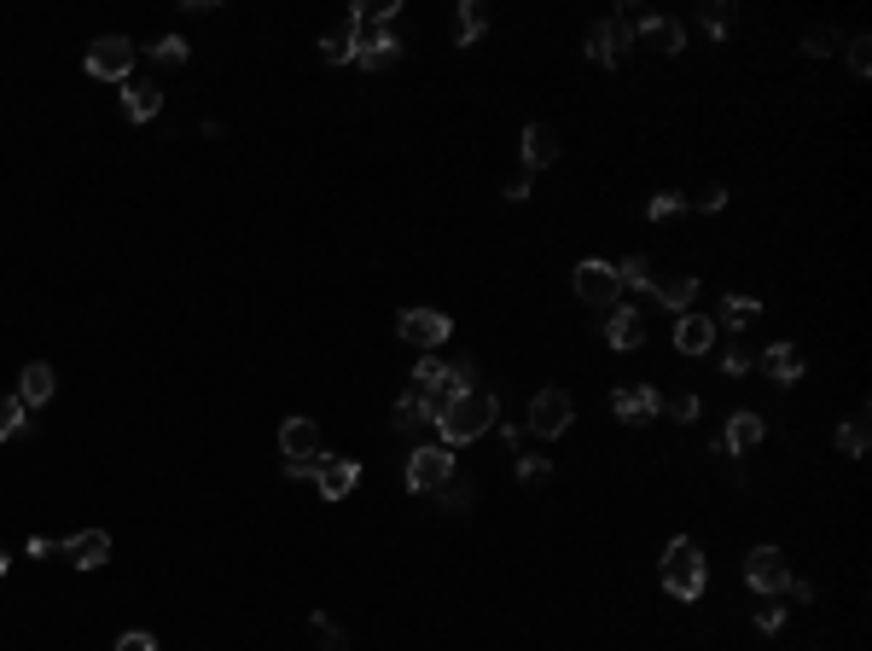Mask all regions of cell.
<instances>
[{
  "label": "cell",
  "instance_id": "cell-22",
  "mask_svg": "<svg viewBox=\"0 0 872 651\" xmlns=\"http://www.w3.org/2000/svg\"><path fill=\"white\" fill-rule=\"evenodd\" d=\"M710 343H715V321H703V314H675V349L681 355H703Z\"/></svg>",
  "mask_w": 872,
  "mask_h": 651
},
{
  "label": "cell",
  "instance_id": "cell-37",
  "mask_svg": "<svg viewBox=\"0 0 872 651\" xmlns=\"http://www.w3.org/2000/svg\"><path fill=\"white\" fill-rule=\"evenodd\" d=\"M547 472H552V465H547L541 454H524V460H518V477H524L530 489H535V483H547Z\"/></svg>",
  "mask_w": 872,
  "mask_h": 651
},
{
  "label": "cell",
  "instance_id": "cell-7",
  "mask_svg": "<svg viewBox=\"0 0 872 651\" xmlns=\"http://www.w3.org/2000/svg\"><path fill=\"white\" fill-rule=\"evenodd\" d=\"M448 477H454V454H448V448H413V460H408V489L413 494H436Z\"/></svg>",
  "mask_w": 872,
  "mask_h": 651
},
{
  "label": "cell",
  "instance_id": "cell-36",
  "mask_svg": "<svg viewBox=\"0 0 872 651\" xmlns=\"http://www.w3.org/2000/svg\"><path fill=\"white\" fill-rule=\"evenodd\" d=\"M187 53H192V47L180 41V36H163V41L152 47V59H163V64H187Z\"/></svg>",
  "mask_w": 872,
  "mask_h": 651
},
{
  "label": "cell",
  "instance_id": "cell-11",
  "mask_svg": "<svg viewBox=\"0 0 872 651\" xmlns=\"http://www.w3.org/2000/svg\"><path fill=\"white\" fill-rule=\"evenodd\" d=\"M361 29H366V12H361V7H349V12H344V24L332 29V36H321V53H326V64H356Z\"/></svg>",
  "mask_w": 872,
  "mask_h": 651
},
{
  "label": "cell",
  "instance_id": "cell-2",
  "mask_svg": "<svg viewBox=\"0 0 872 651\" xmlns=\"http://www.w3.org/2000/svg\"><path fill=\"white\" fill-rule=\"evenodd\" d=\"M703 581H710V571H703L698 541H693V536H675V541H669V553H663V588L675 593V599H698Z\"/></svg>",
  "mask_w": 872,
  "mask_h": 651
},
{
  "label": "cell",
  "instance_id": "cell-9",
  "mask_svg": "<svg viewBox=\"0 0 872 651\" xmlns=\"http://www.w3.org/2000/svg\"><path fill=\"white\" fill-rule=\"evenodd\" d=\"M576 297H582V303H588V309H616V297H623V286H616V268H611V262H582V268H576Z\"/></svg>",
  "mask_w": 872,
  "mask_h": 651
},
{
  "label": "cell",
  "instance_id": "cell-41",
  "mask_svg": "<svg viewBox=\"0 0 872 651\" xmlns=\"http://www.w3.org/2000/svg\"><path fill=\"white\" fill-rule=\"evenodd\" d=\"M116 651H158V640H152V634H140V628H128L123 640H116Z\"/></svg>",
  "mask_w": 872,
  "mask_h": 651
},
{
  "label": "cell",
  "instance_id": "cell-21",
  "mask_svg": "<svg viewBox=\"0 0 872 651\" xmlns=\"http://www.w3.org/2000/svg\"><path fill=\"white\" fill-rule=\"evenodd\" d=\"M53 390H59L53 366H47V361H29L24 378H18V402H24V408H47V402H53Z\"/></svg>",
  "mask_w": 872,
  "mask_h": 651
},
{
  "label": "cell",
  "instance_id": "cell-10",
  "mask_svg": "<svg viewBox=\"0 0 872 651\" xmlns=\"http://www.w3.org/2000/svg\"><path fill=\"white\" fill-rule=\"evenodd\" d=\"M401 59V41H396V29L390 24H366L361 29V47H356V64L366 76L373 71H390V64Z\"/></svg>",
  "mask_w": 872,
  "mask_h": 651
},
{
  "label": "cell",
  "instance_id": "cell-8",
  "mask_svg": "<svg viewBox=\"0 0 872 651\" xmlns=\"http://www.w3.org/2000/svg\"><path fill=\"white\" fill-rule=\"evenodd\" d=\"M570 420H576V402H570L564 390H535V402H530V430L535 437H564Z\"/></svg>",
  "mask_w": 872,
  "mask_h": 651
},
{
  "label": "cell",
  "instance_id": "cell-28",
  "mask_svg": "<svg viewBox=\"0 0 872 651\" xmlns=\"http://www.w3.org/2000/svg\"><path fill=\"white\" fill-rule=\"evenodd\" d=\"M837 454H849V460L867 454V413H855V420L837 425Z\"/></svg>",
  "mask_w": 872,
  "mask_h": 651
},
{
  "label": "cell",
  "instance_id": "cell-33",
  "mask_svg": "<svg viewBox=\"0 0 872 651\" xmlns=\"http://www.w3.org/2000/svg\"><path fill=\"white\" fill-rule=\"evenodd\" d=\"M314 634H321V646H326V651H349V634H344L338 623H332L326 611H314Z\"/></svg>",
  "mask_w": 872,
  "mask_h": 651
},
{
  "label": "cell",
  "instance_id": "cell-18",
  "mask_svg": "<svg viewBox=\"0 0 872 651\" xmlns=\"http://www.w3.org/2000/svg\"><path fill=\"white\" fill-rule=\"evenodd\" d=\"M356 483H361V465L344 460V454H338V460H321V472H314V489H321L326 500H344Z\"/></svg>",
  "mask_w": 872,
  "mask_h": 651
},
{
  "label": "cell",
  "instance_id": "cell-4",
  "mask_svg": "<svg viewBox=\"0 0 872 651\" xmlns=\"http://www.w3.org/2000/svg\"><path fill=\"white\" fill-rule=\"evenodd\" d=\"M396 331H401L413 349H436V343L454 338V321H448L443 309H401V314H396Z\"/></svg>",
  "mask_w": 872,
  "mask_h": 651
},
{
  "label": "cell",
  "instance_id": "cell-40",
  "mask_svg": "<svg viewBox=\"0 0 872 651\" xmlns=\"http://www.w3.org/2000/svg\"><path fill=\"white\" fill-rule=\"evenodd\" d=\"M809 53H814V59L837 53V29H814V36H809Z\"/></svg>",
  "mask_w": 872,
  "mask_h": 651
},
{
  "label": "cell",
  "instance_id": "cell-5",
  "mask_svg": "<svg viewBox=\"0 0 872 651\" xmlns=\"http://www.w3.org/2000/svg\"><path fill=\"white\" fill-rule=\"evenodd\" d=\"M745 581L762 599H774V593H785V581H792V564H785L780 547H750L745 553Z\"/></svg>",
  "mask_w": 872,
  "mask_h": 651
},
{
  "label": "cell",
  "instance_id": "cell-24",
  "mask_svg": "<svg viewBox=\"0 0 872 651\" xmlns=\"http://www.w3.org/2000/svg\"><path fill=\"white\" fill-rule=\"evenodd\" d=\"M651 297H658L663 309L686 314V303H693V297H698V279H693V274H669V279H651Z\"/></svg>",
  "mask_w": 872,
  "mask_h": 651
},
{
  "label": "cell",
  "instance_id": "cell-26",
  "mask_svg": "<svg viewBox=\"0 0 872 651\" xmlns=\"http://www.w3.org/2000/svg\"><path fill=\"white\" fill-rule=\"evenodd\" d=\"M425 425H436V413L425 408V396H401V402H396V430H401V437H419Z\"/></svg>",
  "mask_w": 872,
  "mask_h": 651
},
{
  "label": "cell",
  "instance_id": "cell-19",
  "mask_svg": "<svg viewBox=\"0 0 872 651\" xmlns=\"http://www.w3.org/2000/svg\"><path fill=\"white\" fill-rule=\"evenodd\" d=\"M606 343H611V349H640V343H646L640 309H623V303H616V309L606 314Z\"/></svg>",
  "mask_w": 872,
  "mask_h": 651
},
{
  "label": "cell",
  "instance_id": "cell-43",
  "mask_svg": "<svg viewBox=\"0 0 872 651\" xmlns=\"http://www.w3.org/2000/svg\"><path fill=\"white\" fill-rule=\"evenodd\" d=\"M321 460H285V477H314V472H321Z\"/></svg>",
  "mask_w": 872,
  "mask_h": 651
},
{
  "label": "cell",
  "instance_id": "cell-44",
  "mask_svg": "<svg viewBox=\"0 0 872 651\" xmlns=\"http://www.w3.org/2000/svg\"><path fill=\"white\" fill-rule=\"evenodd\" d=\"M507 198H512V204H518V198H530V170H518V175L507 180Z\"/></svg>",
  "mask_w": 872,
  "mask_h": 651
},
{
  "label": "cell",
  "instance_id": "cell-29",
  "mask_svg": "<svg viewBox=\"0 0 872 651\" xmlns=\"http://www.w3.org/2000/svg\"><path fill=\"white\" fill-rule=\"evenodd\" d=\"M616 286L651 291V262H646V256H623V262H616Z\"/></svg>",
  "mask_w": 872,
  "mask_h": 651
},
{
  "label": "cell",
  "instance_id": "cell-25",
  "mask_svg": "<svg viewBox=\"0 0 872 651\" xmlns=\"http://www.w3.org/2000/svg\"><path fill=\"white\" fill-rule=\"evenodd\" d=\"M483 29H489V7H483V0H465L454 12V47H472Z\"/></svg>",
  "mask_w": 872,
  "mask_h": 651
},
{
  "label": "cell",
  "instance_id": "cell-32",
  "mask_svg": "<svg viewBox=\"0 0 872 651\" xmlns=\"http://www.w3.org/2000/svg\"><path fill=\"white\" fill-rule=\"evenodd\" d=\"M24 402H18V396H0V442H7V437H18V430H24Z\"/></svg>",
  "mask_w": 872,
  "mask_h": 651
},
{
  "label": "cell",
  "instance_id": "cell-13",
  "mask_svg": "<svg viewBox=\"0 0 872 651\" xmlns=\"http://www.w3.org/2000/svg\"><path fill=\"white\" fill-rule=\"evenodd\" d=\"M59 553L76 564V571H99V564L111 559V536L105 529H82V536H71V541H59Z\"/></svg>",
  "mask_w": 872,
  "mask_h": 651
},
{
  "label": "cell",
  "instance_id": "cell-45",
  "mask_svg": "<svg viewBox=\"0 0 872 651\" xmlns=\"http://www.w3.org/2000/svg\"><path fill=\"white\" fill-rule=\"evenodd\" d=\"M0 576H7V553H0Z\"/></svg>",
  "mask_w": 872,
  "mask_h": 651
},
{
  "label": "cell",
  "instance_id": "cell-31",
  "mask_svg": "<svg viewBox=\"0 0 872 651\" xmlns=\"http://www.w3.org/2000/svg\"><path fill=\"white\" fill-rule=\"evenodd\" d=\"M436 500H443L448 512H465V506H472V483H465V477L454 472V477L443 483V489H436Z\"/></svg>",
  "mask_w": 872,
  "mask_h": 651
},
{
  "label": "cell",
  "instance_id": "cell-6",
  "mask_svg": "<svg viewBox=\"0 0 872 651\" xmlns=\"http://www.w3.org/2000/svg\"><path fill=\"white\" fill-rule=\"evenodd\" d=\"M128 71H134V41H128V36H99V41L88 47V76H99V82H128Z\"/></svg>",
  "mask_w": 872,
  "mask_h": 651
},
{
  "label": "cell",
  "instance_id": "cell-14",
  "mask_svg": "<svg viewBox=\"0 0 872 651\" xmlns=\"http://www.w3.org/2000/svg\"><path fill=\"white\" fill-rule=\"evenodd\" d=\"M634 36H646L658 53H681V47H686V24L681 18H651V12H634Z\"/></svg>",
  "mask_w": 872,
  "mask_h": 651
},
{
  "label": "cell",
  "instance_id": "cell-35",
  "mask_svg": "<svg viewBox=\"0 0 872 651\" xmlns=\"http://www.w3.org/2000/svg\"><path fill=\"white\" fill-rule=\"evenodd\" d=\"M849 71H855V76H872V41H867V36H849Z\"/></svg>",
  "mask_w": 872,
  "mask_h": 651
},
{
  "label": "cell",
  "instance_id": "cell-34",
  "mask_svg": "<svg viewBox=\"0 0 872 651\" xmlns=\"http://www.w3.org/2000/svg\"><path fill=\"white\" fill-rule=\"evenodd\" d=\"M646 215H651V222H669V215H686V198H681V192H658V198L646 204Z\"/></svg>",
  "mask_w": 872,
  "mask_h": 651
},
{
  "label": "cell",
  "instance_id": "cell-20",
  "mask_svg": "<svg viewBox=\"0 0 872 651\" xmlns=\"http://www.w3.org/2000/svg\"><path fill=\"white\" fill-rule=\"evenodd\" d=\"M163 111V88L158 82H123V116L128 123H152Z\"/></svg>",
  "mask_w": 872,
  "mask_h": 651
},
{
  "label": "cell",
  "instance_id": "cell-42",
  "mask_svg": "<svg viewBox=\"0 0 872 651\" xmlns=\"http://www.w3.org/2000/svg\"><path fill=\"white\" fill-rule=\"evenodd\" d=\"M780 623H785V605H757V628L762 634H774Z\"/></svg>",
  "mask_w": 872,
  "mask_h": 651
},
{
  "label": "cell",
  "instance_id": "cell-12",
  "mask_svg": "<svg viewBox=\"0 0 872 651\" xmlns=\"http://www.w3.org/2000/svg\"><path fill=\"white\" fill-rule=\"evenodd\" d=\"M279 454L285 460H321V425L303 420V413H291V420L279 425Z\"/></svg>",
  "mask_w": 872,
  "mask_h": 651
},
{
  "label": "cell",
  "instance_id": "cell-15",
  "mask_svg": "<svg viewBox=\"0 0 872 651\" xmlns=\"http://www.w3.org/2000/svg\"><path fill=\"white\" fill-rule=\"evenodd\" d=\"M762 437H768V425L757 420V413H733L727 430L715 437V448H721V454H750V448H757Z\"/></svg>",
  "mask_w": 872,
  "mask_h": 651
},
{
  "label": "cell",
  "instance_id": "cell-16",
  "mask_svg": "<svg viewBox=\"0 0 872 651\" xmlns=\"http://www.w3.org/2000/svg\"><path fill=\"white\" fill-rule=\"evenodd\" d=\"M611 413H616V420H628V425H640V420L658 413V390H651V384H623V390L611 396Z\"/></svg>",
  "mask_w": 872,
  "mask_h": 651
},
{
  "label": "cell",
  "instance_id": "cell-3",
  "mask_svg": "<svg viewBox=\"0 0 872 651\" xmlns=\"http://www.w3.org/2000/svg\"><path fill=\"white\" fill-rule=\"evenodd\" d=\"M628 47H634V7L616 12V18H599V24L588 29V59L606 64V71H616V64H623Z\"/></svg>",
  "mask_w": 872,
  "mask_h": 651
},
{
  "label": "cell",
  "instance_id": "cell-1",
  "mask_svg": "<svg viewBox=\"0 0 872 651\" xmlns=\"http://www.w3.org/2000/svg\"><path fill=\"white\" fill-rule=\"evenodd\" d=\"M495 420H500L495 396L489 390H465L460 402H448L443 413H436V430H443V448H465V442H477Z\"/></svg>",
  "mask_w": 872,
  "mask_h": 651
},
{
  "label": "cell",
  "instance_id": "cell-27",
  "mask_svg": "<svg viewBox=\"0 0 872 651\" xmlns=\"http://www.w3.org/2000/svg\"><path fill=\"white\" fill-rule=\"evenodd\" d=\"M762 303L757 297H721V309H715V321L727 326V331H745V321H757Z\"/></svg>",
  "mask_w": 872,
  "mask_h": 651
},
{
  "label": "cell",
  "instance_id": "cell-17",
  "mask_svg": "<svg viewBox=\"0 0 872 651\" xmlns=\"http://www.w3.org/2000/svg\"><path fill=\"white\" fill-rule=\"evenodd\" d=\"M547 163H559V128L552 123H530L524 128V170H547Z\"/></svg>",
  "mask_w": 872,
  "mask_h": 651
},
{
  "label": "cell",
  "instance_id": "cell-38",
  "mask_svg": "<svg viewBox=\"0 0 872 651\" xmlns=\"http://www.w3.org/2000/svg\"><path fill=\"white\" fill-rule=\"evenodd\" d=\"M693 204H698V210H710V215H715L721 204H727V187H698V198H693ZM693 204H686V210H693Z\"/></svg>",
  "mask_w": 872,
  "mask_h": 651
},
{
  "label": "cell",
  "instance_id": "cell-30",
  "mask_svg": "<svg viewBox=\"0 0 872 651\" xmlns=\"http://www.w3.org/2000/svg\"><path fill=\"white\" fill-rule=\"evenodd\" d=\"M658 413H669V420H681V425H693L703 408H698L693 390H681V396H658Z\"/></svg>",
  "mask_w": 872,
  "mask_h": 651
},
{
  "label": "cell",
  "instance_id": "cell-23",
  "mask_svg": "<svg viewBox=\"0 0 872 651\" xmlns=\"http://www.w3.org/2000/svg\"><path fill=\"white\" fill-rule=\"evenodd\" d=\"M762 373L774 378V384H797V378H802V355H797L792 343H768V349H762Z\"/></svg>",
  "mask_w": 872,
  "mask_h": 651
},
{
  "label": "cell",
  "instance_id": "cell-39",
  "mask_svg": "<svg viewBox=\"0 0 872 651\" xmlns=\"http://www.w3.org/2000/svg\"><path fill=\"white\" fill-rule=\"evenodd\" d=\"M721 373H727V378H745V373H750V355H745V349H727V355H721Z\"/></svg>",
  "mask_w": 872,
  "mask_h": 651
}]
</instances>
